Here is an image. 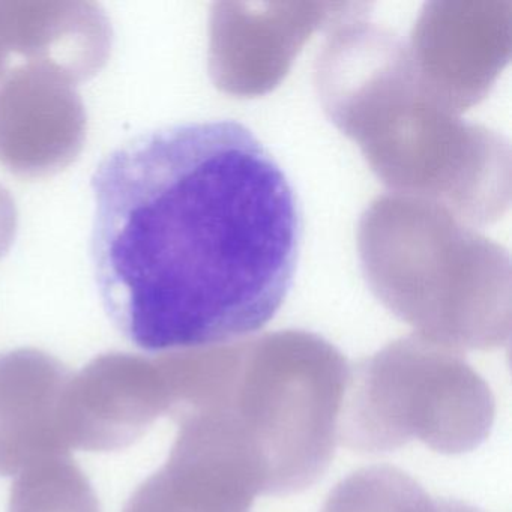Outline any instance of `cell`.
<instances>
[{
    "instance_id": "6da1fadb",
    "label": "cell",
    "mask_w": 512,
    "mask_h": 512,
    "mask_svg": "<svg viewBox=\"0 0 512 512\" xmlns=\"http://www.w3.org/2000/svg\"><path fill=\"white\" fill-rule=\"evenodd\" d=\"M92 190L95 283L134 346L178 352L244 340L283 307L301 209L241 122L140 134L101 161Z\"/></svg>"
},
{
    "instance_id": "7a4b0ae2",
    "label": "cell",
    "mask_w": 512,
    "mask_h": 512,
    "mask_svg": "<svg viewBox=\"0 0 512 512\" xmlns=\"http://www.w3.org/2000/svg\"><path fill=\"white\" fill-rule=\"evenodd\" d=\"M368 10L352 2L326 29L314 76L329 121L391 193L430 200L464 223L499 220L511 191L508 140L428 97L406 41L371 23Z\"/></svg>"
},
{
    "instance_id": "3957f363",
    "label": "cell",
    "mask_w": 512,
    "mask_h": 512,
    "mask_svg": "<svg viewBox=\"0 0 512 512\" xmlns=\"http://www.w3.org/2000/svg\"><path fill=\"white\" fill-rule=\"evenodd\" d=\"M442 205L377 197L359 221V256L376 298L419 337L491 350L511 338L509 256Z\"/></svg>"
},
{
    "instance_id": "277c9868",
    "label": "cell",
    "mask_w": 512,
    "mask_h": 512,
    "mask_svg": "<svg viewBox=\"0 0 512 512\" xmlns=\"http://www.w3.org/2000/svg\"><path fill=\"white\" fill-rule=\"evenodd\" d=\"M349 368L343 353L313 332L232 341L221 347L208 397L191 413L229 416L262 466L263 494L302 493L334 458Z\"/></svg>"
},
{
    "instance_id": "5b68a950",
    "label": "cell",
    "mask_w": 512,
    "mask_h": 512,
    "mask_svg": "<svg viewBox=\"0 0 512 512\" xmlns=\"http://www.w3.org/2000/svg\"><path fill=\"white\" fill-rule=\"evenodd\" d=\"M496 401L460 352L409 335L349 368L338 440L362 454L419 440L446 455L475 451L490 436Z\"/></svg>"
},
{
    "instance_id": "8992f818",
    "label": "cell",
    "mask_w": 512,
    "mask_h": 512,
    "mask_svg": "<svg viewBox=\"0 0 512 512\" xmlns=\"http://www.w3.org/2000/svg\"><path fill=\"white\" fill-rule=\"evenodd\" d=\"M176 422L169 458L122 512H250L265 476L241 431L220 412L190 413Z\"/></svg>"
},
{
    "instance_id": "52a82bcc",
    "label": "cell",
    "mask_w": 512,
    "mask_h": 512,
    "mask_svg": "<svg viewBox=\"0 0 512 512\" xmlns=\"http://www.w3.org/2000/svg\"><path fill=\"white\" fill-rule=\"evenodd\" d=\"M509 2H430L406 41L422 91L460 116L484 100L509 59Z\"/></svg>"
},
{
    "instance_id": "ba28073f",
    "label": "cell",
    "mask_w": 512,
    "mask_h": 512,
    "mask_svg": "<svg viewBox=\"0 0 512 512\" xmlns=\"http://www.w3.org/2000/svg\"><path fill=\"white\" fill-rule=\"evenodd\" d=\"M349 4L218 2L209 16V73L220 91L257 97L280 85L293 59L317 29Z\"/></svg>"
},
{
    "instance_id": "9c48e42d",
    "label": "cell",
    "mask_w": 512,
    "mask_h": 512,
    "mask_svg": "<svg viewBox=\"0 0 512 512\" xmlns=\"http://www.w3.org/2000/svg\"><path fill=\"white\" fill-rule=\"evenodd\" d=\"M169 409L157 358L106 353L71 376L62 398V439L68 451H121L142 439Z\"/></svg>"
},
{
    "instance_id": "30bf717a",
    "label": "cell",
    "mask_w": 512,
    "mask_h": 512,
    "mask_svg": "<svg viewBox=\"0 0 512 512\" xmlns=\"http://www.w3.org/2000/svg\"><path fill=\"white\" fill-rule=\"evenodd\" d=\"M85 104L53 68L23 64L0 80V166L20 178L67 169L85 146Z\"/></svg>"
},
{
    "instance_id": "8fae6325",
    "label": "cell",
    "mask_w": 512,
    "mask_h": 512,
    "mask_svg": "<svg viewBox=\"0 0 512 512\" xmlns=\"http://www.w3.org/2000/svg\"><path fill=\"white\" fill-rule=\"evenodd\" d=\"M0 40L10 55L53 68L77 86L109 61L113 31L94 2L0 0Z\"/></svg>"
},
{
    "instance_id": "7c38bea8",
    "label": "cell",
    "mask_w": 512,
    "mask_h": 512,
    "mask_svg": "<svg viewBox=\"0 0 512 512\" xmlns=\"http://www.w3.org/2000/svg\"><path fill=\"white\" fill-rule=\"evenodd\" d=\"M71 376L43 350L0 353V476L19 475L37 461L68 454L61 407Z\"/></svg>"
},
{
    "instance_id": "4fadbf2b",
    "label": "cell",
    "mask_w": 512,
    "mask_h": 512,
    "mask_svg": "<svg viewBox=\"0 0 512 512\" xmlns=\"http://www.w3.org/2000/svg\"><path fill=\"white\" fill-rule=\"evenodd\" d=\"M8 512H101L88 476L70 455L44 458L19 473Z\"/></svg>"
},
{
    "instance_id": "5bb4252c",
    "label": "cell",
    "mask_w": 512,
    "mask_h": 512,
    "mask_svg": "<svg viewBox=\"0 0 512 512\" xmlns=\"http://www.w3.org/2000/svg\"><path fill=\"white\" fill-rule=\"evenodd\" d=\"M320 512H440V499L397 467L371 466L337 484Z\"/></svg>"
},
{
    "instance_id": "9a60e30c",
    "label": "cell",
    "mask_w": 512,
    "mask_h": 512,
    "mask_svg": "<svg viewBox=\"0 0 512 512\" xmlns=\"http://www.w3.org/2000/svg\"><path fill=\"white\" fill-rule=\"evenodd\" d=\"M19 214L16 202L7 188L0 185V259L10 251L17 235Z\"/></svg>"
},
{
    "instance_id": "2e32d148",
    "label": "cell",
    "mask_w": 512,
    "mask_h": 512,
    "mask_svg": "<svg viewBox=\"0 0 512 512\" xmlns=\"http://www.w3.org/2000/svg\"><path fill=\"white\" fill-rule=\"evenodd\" d=\"M10 58V53L5 49L4 43L0 41V80L4 79L5 74L10 70Z\"/></svg>"
}]
</instances>
